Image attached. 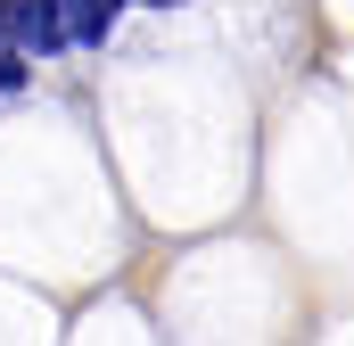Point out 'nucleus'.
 <instances>
[{"mask_svg":"<svg viewBox=\"0 0 354 346\" xmlns=\"http://www.w3.org/2000/svg\"><path fill=\"white\" fill-rule=\"evenodd\" d=\"M8 83H17V58H0V91H8Z\"/></svg>","mask_w":354,"mask_h":346,"instance_id":"obj_1","label":"nucleus"},{"mask_svg":"<svg viewBox=\"0 0 354 346\" xmlns=\"http://www.w3.org/2000/svg\"><path fill=\"white\" fill-rule=\"evenodd\" d=\"M157 8H174V0H157Z\"/></svg>","mask_w":354,"mask_h":346,"instance_id":"obj_2","label":"nucleus"}]
</instances>
